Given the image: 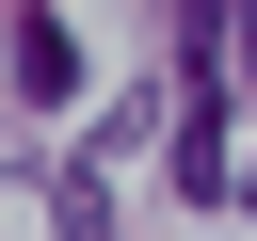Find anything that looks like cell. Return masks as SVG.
Segmentation results:
<instances>
[{
  "label": "cell",
  "instance_id": "cell-1",
  "mask_svg": "<svg viewBox=\"0 0 257 241\" xmlns=\"http://www.w3.org/2000/svg\"><path fill=\"white\" fill-rule=\"evenodd\" d=\"M16 80H32V96H48V112H64V96H80V32H64V16H48V0H32V16H16Z\"/></svg>",
  "mask_w": 257,
  "mask_h": 241
},
{
  "label": "cell",
  "instance_id": "cell-2",
  "mask_svg": "<svg viewBox=\"0 0 257 241\" xmlns=\"http://www.w3.org/2000/svg\"><path fill=\"white\" fill-rule=\"evenodd\" d=\"M241 64H257V0H241Z\"/></svg>",
  "mask_w": 257,
  "mask_h": 241
},
{
  "label": "cell",
  "instance_id": "cell-3",
  "mask_svg": "<svg viewBox=\"0 0 257 241\" xmlns=\"http://www.w3.org/2000/svg\"><path fill=\"white\" fill-rule=\"evenodd\" d=\"M177 16H225V0H177Z\"/></svg>",
  "mask_w": 257,
  "mask_h": 241
},
{
  "label": "cell",
  "instance_id": "cell-4",
  "mask_svg": "<svg viewBox=\"0 0 257 241\" xmlns=\"http://www.w3.org/2000/svg\"><path fill=\"white\" fill-rule=\"evenodd\" d=\"M241 193H257V177H241Z\"/></svg>",
  "mask_w": 257,
  "mask_h": 241
}]
</instances>
